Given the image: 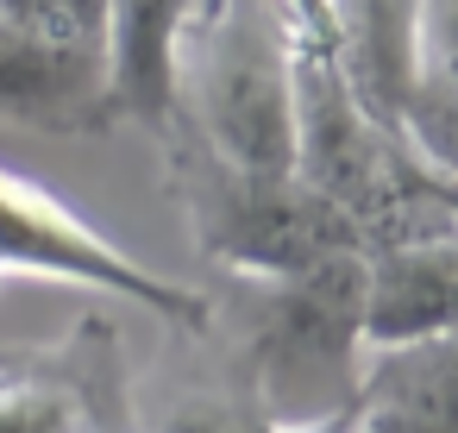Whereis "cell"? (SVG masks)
Segmentation results:
<instances>
[{
	"mask_svg": "<svg viewBox=\"0 0 458 433\" xmlns=\"http://www.w3.org/2000/svg\"><path fill=\"white\" fill-rule=\"evenodd\" d=\"M295 170L345 214L364 251L458 233V183L364 107L339 57L314 38H301L295 57Z\"/></svg>",
	"mask_w": 458,
	"mask_h": 433,
	"instance_id": "6da1fadb",
	"label": "cell"
},
{
	"mask_svg": "<svg viewBox=\"0 0 458 433\" xmlns=\"http://www.w3.org/2000/svg\"><path fill=\"white\" fill-rule=\"evenodd\" d=\"M164 189L176 195L195 251L226 276H289L333 258H364L345 214L301 183V170H245L220 157L201 132L170 120L157 132Z\"/></svg>",
	"mask_w": 458,
	"mask_h": 433,
	"instance_id": "7a4b0ae2",
	"label": "cell"
},
{
	"mask_svg": "<svg viewBox=\"0 0 458 433\" xmlns=\"http://www.w3.org/2000/svg\"><path fill=\"white\" fill-rule=\"evenodd\" d=\"M220 276L214 327L233 333L245 358V383L270 408L289 414V389H314V414H339L358 395L364 370V258H333L289 276Z\"/></svg>",
	"mask_w": 458,
	"mask_h": 433,
	"instance_id": "3957f363",
	"label": "cell"
},
{
	"mask_svg": "<svg viewBox=\"0 0 458 433\" xmlns=\"http://www.w3.org/2000/svg\"><path fill=\"white\" fill-rule=\"evenodd\" d=\"M301 26L283 0H220L176 57V120L245 170H295Z\"/></svg>",
	"mask_w": 458,
	"mask_h": 433,
	"instance_id": "277c9868",
	"label": "cell"
},
{
	"mask_svg": "<svg viewBox=\"0 0 458 433\" xmlns=\"http://www.w3.org/2000/svg\"><path fill=\"white\" fill-rule=\"evenodd\" d=\"M57 276L76 289H101L120 301L151 308L157 320L182 327V333H208L214 327V301L195 283H170L157 270H145L132 251H120L107 233H95L64 195H51L45 183L0 170V276Z\"/></svg>",
	"mask_w": 458,
	"mask_h": 433,
	"instance_id": "5b68a950",
	"label": "cell"
},
{
	"mask_svg": "<svg viewBox=\"0 0 458 433\" xmlns=\"http://www.w3.org/2000/svg\"><path fill=\"white\" fill-rule=\"evenodd\" d=\"M0 120H20L51 139H95L114 132L107 64L101 51L45 38L0 7Z\"/></svg>",
	"mask_w": 458,
	"mask_h": 433,
	"instance_id": "8992f818",
	"label": "cell"
},
{
	"mask_svg": "<svg viewBox=\"0 0 458 433\" xmlns=\"http://www.w3.org/2000/svg\"><path fill=\"white\" fill-rule=\"evenodd\" d=\"M208 0H101V64L120 126L151 139L176 120V57Z\"/></svg>",
	"mask_w": 458,
	"mask_h": 433,
	"instance_id": "52a82bcc",
	"label": "cell"
},
{
	"mask_svg": "<svg viewBox=\"0 0 458 433\" xmlns=\"http://www.w3.org/2000/svg\"><path fill=\"white\" fill-rule=\"evenodd\" d=\"M458 333V233L364 251V352Z\"/></svg>",
	"mask_w": 458,
	"mask_h": 433,
	"instance_id": "ba28073f",
	"label": "cell"
},
{
	"mask_svg": "<svg viewBox=\"0 0 458 433\" xmlns=\"http://www.w3.org/2000/svg\"><path fill=\"white\" fill-rule=\"evenodd\" d=\"M358 433H458V333L370 345L352 395Z\"/></svg>",
	"mask_w": 458,
	"mask_h": 433,
	"instance_id": "9c48e42d",
	"label": "cell"
},
{
	"mask_svg": "<svg viewBox=\"0 0 458 433\" xmlns=\"http://www.w3.org/2000/svg\"><path fill=\"white\" fill-rule=\"evenodd\" d=\"M333 57L352 95L402 126V107L427 70L420 57V0H333Z\"/></svg>",
	"mask_w": 458,
	"mask_h": 433,
	"instance_id": "30bf717a",
	"label": "cell"
},
{
	"mask_svg": "<svg viewBox=\"0 0 458 433\" xmlns=\"http://www.w3.org/2000/svg\"><path fill=\"white\" fill-rule=\"evenodd\" d=\"M402 132L439 176L458 183V76L452 70H439V64L420 70V82L402 107Z\"/></svg>",
	"mask_w": 458,
	"mask_h": 433,
	"instance_id": "8fae6325",
	"label": "cell"
},
{
	"mask_svg": "<svg viewBox=\"0 0 458 433\" xmlns=\"http://www.w3.org/2000/svg\"><path fill=\"white\" fill-rule=\"evenodd\" d=\"M270 427V408L258 402L251 383H233V389H201V395H182L151 433H264Z\"/></svg>",
	"mask_w": 458,
	"mask_h": 433,
	"instance_id": "7c38bea8",
	"label": "cell"
},
{
	"mask_svg": "<svg viewBox=\"0 0 458 433\" xmlns=\"http://www.w3.org/2000/svg\"><path fill=\"white\" fill-rule=\"evenodd\" d=\"M0 7H7L20 26L45 32V38L101 51V0H0Z\"/></svg>",
	"mask_w": 458,
	"mask_h": 433,
	"instance_id": "4fadbf2b",
	"label": "cell"
},
{
	"mask_svg": "<svg viewBox=\"0 0 458 433\" xmlns=\"http://www.w3.org/2000/svg\"><path fill=\"white\" fill-rule=\"evenodd\" d=\"M70 433H145V427L132 420V402H126V370L107 377V383L89 395V408H82V420H76Z\"/></svg>",
	"mask_w": 458,
	"mask_h": 433,
	"instance_id": "5bb4252c",
	"label": "cell"
},
{
	"mask_svg": "<svg viewBox=\"0 0 458 433\" xmlns=\"http://www.w3.org/2000/svg\"><path fill=\"white\" fill-rule=\"evenodd\" d=\"M420 57L458 76V0H420Z\"/></svg>",
	"mask_w": 458,
	"mask_h": 433,
	"instance_id": "9a60e30c",
	"label": "cell"
},
{
	"mask_svg": "<svg viewBox=\"0 0 458 433\" xmlns=\"http://www.w3.org/2000/svg\"><path fill=\"white\" fill-rule=\"evenodd\" d=\"M264 433H358V427H352V408H339V414H295V420H270Z\"/></svg>",
	"mask_w": 458,
	"mask_h": 433,
	"instance_id": "2e32d148",
	"label": "cell"
},
{
	"mask_svg": "<svg viewBox=\"0 0 458 433\" xmlns=\"http://www.w3.org/2000/svg\"><path fill=\"white\" fill-rule=\"evenodd\" d=\"M214 7H220V0H208V7H201V13H214Z\"/></svg>",
	"mask_w": 458,
	"mask_h": 433,
	"instance_id": "e0dca14e",
	"label": "cell"
}]
</instances>
